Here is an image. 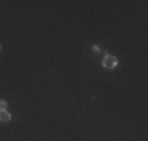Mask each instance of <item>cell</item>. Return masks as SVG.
<instances>
[{
  "label": "cell",
  "mask_w": 148,
  "mask_h": 141,
  "mask_svg": "<svg viewBox=\"0 0 148 141\" xmlns=\"http://www.w3.org/2000/svg\"><path fill=\"white\" fill-rule=\"evenodd\" d=\"M11 121V115L8 110H2L0 111V122H10Z\"/></svg>",
  "instance_id": "7a4b0ae2"
},
{
  "label": "cell",
  "mask_w": 148,
  "mask_h": 141,
  "mask_svg": "<svg viewBox=\"0 0 148 141\" xmlns=\"http://www.w3.org/2000/svg\"><path fill=\"white\" fill-rule=\"evenodd\" d=\"M6 107H8V102H6V100H0V111L6 110Z\"/></svg>",
  "instance_id": "3957f363"
},
{
  "label": "cell",
  "mask_w": 148,
  "mask_h": 141,
  "mask_svg": "<svg viewBox=\"0 0 148 141\" xmlns=\"http://www.w3.org/2000/svg\"><path fill=\"white\" fill-rule=\"evenodd\" d=\"M0 52H2V45H0Z\"/></svg>",
  "instance_id": "5b68a950"
},
{
  "label": "cell",
  "mask_w": 148,
  "mask_h": 141,
  "mask_svg": "<svg viewBox=\"0 0 148 141\" xmlns=\"http://www.w3.org/2000/svg\"><path fill=\"white\" fill-rule=\"evenodd\" d=\"M91 50H93V52H99L101 49H99V45H93V49H91Z\"/></svg>",
  "instance_id": "277c9868"
},
{
  "label": "cell",
  "mask_w": 148,
  "mask_h": 141,
  "mask_svg": "<svg viewBox=\"0 0 148 141\" xmlns=\"http://www.w3.org/2000/svg\"><path fill=\"white\" fill-rule=\"evenodd\" d=\"M117 64H118V60L115 58V56H112V55H106L104 56V60H103V66H104V68L114 69V68H117Z\"/></svg>",
  "instance_id": "6da1fadb"
}]
</instances>
